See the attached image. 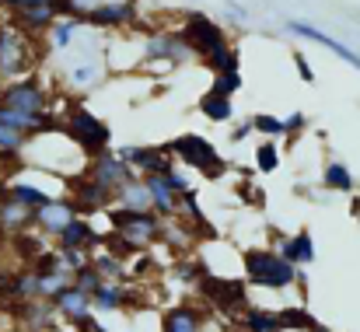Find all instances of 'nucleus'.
Wrapping results in <instances>:
<instances>
[{"label":"nucleus","mask_w":360,"mask_h":332,"mask_svg":"<svg viewBox=\"0 0 360 332\" xmlns=\"http://www.w3.org/2000/svg\"><path fill=\"white\" fill-rule=\"evenodd\" d=\"M165 147H168V154H172L182 168H193V172H200L203 179H221V175L231 168V165L221 158L217 143H214L210 136H203V133H182V136L168 140Z\"/></svg>","instance_id":"obj_5"},{"label":"nucleus","mask_w":360,"mask_h":332,"mask_svg":"<svg viewBox=\"0 0 360 332\" xmlns=\"http://www.w3.org/2000/svg\"><path fill=\"white\" fill-rule=\"evenodd\" d=\"M210 74H228V70H241V53H238V46L231 42L228 49H221L217 56H210L207 63H203Z\"/></svg>","instance_id":"obj_40"},{"label":"nucleus","mask_w":360,"mask_h":332,"mask_svg":"<svg viewBox=\"0 0 360 332\" xmlns=\"http://www.w3.org/2000/svg\"><path fill=\"white\" fill-rule=\"evenodd\" d=\"M252 129L266 140H283L287 136V126H283V115H269V112H255L252 115Z\"/></svg>","instance_id":"obj_37"},{"label":"nucleus","mask_w":360,"mask_h":332,"mask_svg":"<svg viewBox=\"0 0 360 332\" xmlns=\"http://www.w3.org/2000/svg\"><path fill=\"white\" fill-rule=\"evenodd\" d=\"M283 126H287V136H283L287 143L283 147H294V140L308 129V115L304 112H290V115H283Z\"/></svg>","instance_id":"obj_44"},{"label":"nucleus","mask_w":360,"mask_h":332,"mask_svg":"<svg viewBox=\"0 0 360 332\" xmlns=\"http://www.w3.org/2000/svg\"><path fill=\"white\" fill-rule=\"evenodd\" d=\"M179 32H182V39L189 42V49H193V56H196L200 63H207L210 56H217L221 49L231 46L228 28L217 25V21H214L210 14H203V11H186L182 21H179Z\"/></svg>","instance_id":"obj_6"},{"label":"nucleus","mask_w":360,"mask_h":332,"mask_svg":"<svg viewBox=\"0 0 360 332\" xmlns=\"http://www.w3.org/2000/svg\"><path fill=\"white\" fill-rule=\"evenodd\" d=\"M241 70H228V74H214V81H210V91H217V95H224V98H235L241 91Z\"/></svg>","instance_id":"obj_42"},{"label":"nucleus","mask_w":360,"mask_h":332,"mask_svg":"<svg viewBox=\"0 0 360 332\" xmlns=\"http://www.w3.org/2000/svg\"><path fill=\"white\" fill-rule=\"evenodd\" d=\"M241 326H245V332H276V312L259 308V305H245L241 308Z\"/></svg>","instance_id":"obj_35"},{"label":"nucleus","mask_w":360,"mask_h":332,"mask_svg":"<svg viewBox=\"0 0 360 332\" xmlns=\"http://www.w3.org/2000/svg\"><path fill=\"white\" fill-rule=\"evenodd\" d=\"M39 298V273L32 266L14 273V301H35Z\"/></svg>","instance_id":"obj_38"},{"label":"nucleus","mask_w":360,"mask_h":332,"mask_svg":"<svg viewBox=\"0 0 360 332\" xmlns=\"http://www.w3.org/2000/svg\"><path fill=\"white\" fill-rule=\"evenodd\" d=\"M287 32H290V35H297V39H308V42H315V46H322V49H329V53H333V56H340L347 67L360 70V53H354L347 42L333 39L329 32H322V28H315V25L301 21V18H290V21H287Z\"/></svg>","instance_id":"obj_15"},{"label":"nucleus","mask_w":360,"mask_h":332,"mask_svg":"<svg viewBox=\"0 0 360 332\" xmlns=\"http://www.w3.org/2000/svg\"><path fill=\"white\" fill-rule=\"evenodd\" d=\"M0 227H4L7 238L21 234V231H32L35 227V210L18 203L14 196H7V189H4V196H0Z\"/></svg>","instance_id":"obj_21"},{"label":"nucleus","mask_w":360,"mask_h":332,"mask_svg":"<svg viewBox=\"0 0 360 332\" xmlns=\"http://www.w3.org/2000/svg\"><path fill=\"white\" fill-rule=\"evenodd\" d=\"M252 158H255V172H262V175H273V172H280V165H283L280 143H276V140H266V136L255 143Z\"/></svg>","instance_id":"obj_34"},{"label":"nucleus","mask_w":360,"mask_h":332,"mask_svg":"<svg viewBox=\"0 0 360 332\" xmlns=\"http://www.w3.org/2000/svg\"><path fill=\"white\" fill-rule=\"evenodd\" d=\"M350 217H360V196L350 200Z\"/></svg>","instance_id":"obj_51"},{"label":"nucleus","mask_w":360,"mask_h":332,"mask_svg":"<svg viewBox=\"0 0 360 332\" xmlns=\"http://www.w3.org/2000/svg\"><path fill=\"white\" fill-rule=\"evenodd\" d=\"M161 241L172 248V252H179V255H186L193 245H196V231H193V221H179V217H168L165 221V234H161Z\"/></svg>","instance_id":"obj_25"},{"label":"nucleus","mask_w":360,"mask_h":332,"mask_svg":"<svg viewBox=\"0 0 360 332\" xmlns=\"http://www.w3.org/2000/svg\"><path fill=\"white\" fill-rule=\"evenodd\" d=\"M91 266L102 273V280H120V283H129V259H122L109 248H98L91 252Z\"/></svg>","instance_id":"obj_26"},{"label":"nucleus","mask_w":360,"mask_h":332,"mask_svg":"<svg viewBox=\"0 0 360 332\" xmlns=\"http://www.w3.org/2000/svg\"><path fill=\"white\" fill-rule=\"evenodd\" d=\"M294 70H297V77L304 81V84H315V67H311V60H308V53H301V49H294Z\"/></svg>","instance_id":"obj_48"},{"label":"nucleus","mask_w":360,"mask_h":332,"mask_svg":"<svg viewBox=\"0 0 360 332\" xmlns=\"http://www.w3.org/2000/svg\"><path fill=\"white\" fill-rule=\"evenodd\" d=\"M241 273H245V283L248 287L287 290V287H297L301 266L287 262L276 248H245L241 252Z\"/></svg>","instance_id":"obj_2"},{"label":"nucleus","mask_w":360,"mask_h":332,"mask_svg":"<svg viewBox=\"0 0 360 332\" xmlns=\"http://www.w3.org/2000/svg\"><path fill=\"white\" fill-rule=\"evenodd\" d=\"M53 308H56V315H60V322H77L81 315H88V312H95V305H91V294H84L81 287H67V290H60L56 298H53Z\"/></svg>","instance_id":"obj_22"},{"label":"nucleus","mask_w":360,"mask_h":332,"mask_svg":"<svg viewBox=\"0 0 360 332\" xmlns=\"http://www.w3.org/2000/svg\"><path fill=\"white\" fill-rule=\"evenodd\" d=\"M14 273L18 269H4L0 266V301H14Z\"/></svg>","instance_id":"obj_49"},{"label":"nucleus","mask_w":360,"mask_h":332,"mask_svg":"<svg viewBox=\"0 0 360 332\" xmlns=\"http://www.w3.org/2000/svg\"><path fill=\"white\" fill-rule=\"evenodd\" d=\"M81 28H84V21H77V18H56V21H53V28L46 32V49H53V53L70 49V46L77 42Z\"/></svg>","instance_id":"obj_24"},{"label":"nucleus","mask_w":360,"mask_h":332,"mask_svg":"<svg viewBox=\"0 0 360 332\" xmlns=\"http://www.w3.org/2000/svg\"><path fill=\"white\" fill-rule=\"evenodd\" d=\"M255 129H252V119H241V122H235V129H231V143H241V140H248Z\"/></svg>","instance_id":"obj_50"},{"label":"nucleus","mask_w":360,"mask_h":332,"mask_svg":"<svg viewBox=\"0 0 360 332\" xmlns=\"http://www.w3.org/2000/svg\"><path fill=\"white\" fill-rule=\"evenodd\" d=\"M0 175H4V168H0Z\"/></svg>","instance_id":"obj_55"},{"label":"nucleus","mask_w":360,"mask_h":332,"mask_svg":"<svg viewBox=\"0 0 360 332\" xmlns=\"http://www.w3.org/2000/svg\"><path fill=\"white\" fill-rule=\"evenodd\" d=\"M63 136H70L84 158H98L112 151V126L81 102H70L63 112Z\"/></svg>","instance_id":"obj_3"},{"label":"nucleus","mask_w":360,"mask_h":332,"mask_svg":"<svg viewBox=\"0 0 360 332\" xmlns=\"http://www.w3.org/2000/svg\"><path fill=\"white\" fill-rule=\"evenodd\" d=\"M308 332H333V329H329V326H322V322H315V326H311Z\"/></svg>","instance_id":"obj_52"},{"label":"nucleus","mask_w":360,"mask_h":332,"mask_svg":"<svg viewBox=\"0 0 360 332\" xmlns=\"http://www.w3.org/2000/svg\"><path fill=\"white\" fill-rule=\"evenodd\" d=\"M116 154L140 179L143 175H161L172 165V154H168L165 143H122V147H116Z\"/></svg>","instance_id":"obj_12"},{"label":"nucleus","mask_w":360,"mask_h":332,"mask_svg":"<svg viewBox=\"0 0 360 332\" xmlns=\"http://www.w3.org/2000/svg\"><path fill=\"white\" fill-rule=\"evenodd\" d=\"M105 214H109L112 231H120L136 252L154 248V245L161 241V234H165V217H158L154 210H126V207H116V203H112Z\"/></svg>","instance_id":"obj_7"},{"label":"nucleus","mask_w":360,"mask_h":332,"mask_svg":"<svg viewBox=\"0 0 360 332\" xmlns=\"http://www.w3.org/2000/svg\"><path fill=\"white\" fill-rule=\"evenodd\" d=\"M203 319H207V312H200L196 305L182 301V305H172V308L161 312L158 332H203Z\"/></svg>","instance_id":"obj_20"},{"label":"nucleus","mask_w":360,"mask_h":332,"mask_svg":"<svg viewBox=\"0 0 360 332\" xmlns=\"http://www.w3.org/2000/svg\"><path fill=\"white\" fill-rule=\"evenodd\" d=\"M46 241H49V238H46V234H39L35 227H32V231H21V234H11V238H7V245L14 248V255H18L25 266H32V262H35V255H39L42 248H49Z\"/></svg>","instance_id":"obj_30"},{"label":"nucleus","mask_w":360,"mask_h":332,"mask_svg":"<svg viewBox=\"0 0 360 332\" xmlns=\"http://www.w3.org/2000/svg\"><path fill=\"white\" fill-rule=\"evenodd\" d=\"M98 4H102V0H56V14H60V18H77V21H84Z\"/></svg>","instance_id":"obj_41"},{"label":"nucleus","mask_w":360,"mask_h":332,"mask_svg":"<svg viewBox=\"0 0 360 332\" xmlns=\"http://www.w3.org/2000/svg\"><path fill=\"white\" fill-rule=\"evenodd\" d=\"M322 189L326 193H347V196H354L357 179H354V172L343 161H326V168H322Z\"/></svg>","instance_id":"obj_28"},{"label":"nucleus","mask_w":360,"mask_h":332,"mask_svg":"<svg viewBox=\"0 0 360 332\" xmlns=\"http://www.w3.org/2000/svg\"><path fill=\"white\" fill-rule=\"evenodd\" d=\"M196 112H200L203 119H210V122H231V119H235V106H231V98H224V95L210 91V88L196 98Z\"/></svg>","instance_id":"obj_29"},{"label":"nucleus","mask_w":360,"mask_h":332,"mask_svg":"<svg viewBox=\"0 0 360 332\" xmlns=\"http://www.w3.org/2000/svg\"><path fill=\"white\" fill-rule=\"evenodd\" d=\"M105 77V63L95 56V60H74V67L67 70V84L74 88V91H81V88H91V84H98Z\"/></svg>","instance_id":"obj_27"},{"label":"nucleus","mask_w":360,"mask_h":332,"mask_svg":"<svg viewBox=\"0 0 360 332\" xmlns=\"http://www.w3.org/2000/svg\"><path fill=\"white\" fill-rule=\"evenodd\" d=\"M7 196H14L18 203H25V207H32V210H39L42 203L53 200V193H46V189L35 186V182H21V179H11V182H7Z\"/></svg>","instance_id":"obj_32"},{"label":"nucleus","mask_w":360,"mask_h":332,"mask_svg":"<svg viewBox=\"0 0 360 332\" xmlns=\"http://www.w3.org/2000/svg\"><path fill=\"white\" fill-rule=\"evenodd\" d=\"M91 305H95L98 315H116V312H126V308H136V305H140V294H136L129 283L105 280V283L91 294Z\"/></svg>","instance_id":"obj_18"},{"label":"nucleus","mask_w":360,"mask_h":332,"mask_svg":"<svg viewBox=\"0 0 360 332\" xmlns=\"http://www.w3.org/2000/svg\"><path fill=\"white\" fill-rule=\"evenodd\" d=\"M238 196H241V203H248L252 210H262V207H266V193H262V189H255L252 182H241Z\"/></svg>","instance_id":"obj_47"},{"label":"nucleus","mask_w":360,"mask_h":332,"mask_svg":"<svg viewBox=\"0 0 360 332\" xmlns=\"http://www.w3.org/2000/svg\"><path fill=\"white\" fill-rule=\"evenodd\" d=\"M143 182H147V189H150V210L158 214V217H179V193L161 179V175H143Z\"/></svg>","instance_id":"obj_23"},{"label":"nucleus","mask_w":360,"mask_h":332,"mask_svg":"<svg viewBox=\"0 0 360 332\" xmlns=\"http://www.w3.org/2000/svg\"><path fill=\"white\" fill-rule=\"evenodd\" d=\"M70 283H74V276H70L67 269H56V273H42V276H39V298H42V301H53V298H56L60 290H67Z\"/></svg>","instance_id":"obj_39"},{"label":"nucleus","mask_w":360,"mask_h":332,"mask_svg":"<svg viewBox=\"0 0 360 332\" xmlns=\"http://www.w3.org/2000/svg\"><path fill=\"white\" fill-rule=\"evenodd\" d=\"M74 217H77V203H74L67 193H63V196H53L49 203H42V207L35 210V231L53 241Z\"/></svg>","instance_id":"obj_16"},{"label":"nucleus","mask_w":360,"mask_h":332,"mask_svg":"<svg viewBox=\"0 0 360 332\" xmlns=\"http://www.w3.org/2000/svg\"><path fill=\"white\" fill-rule=\"evenodd\" d=\"M60 259H63V269L74 276L77 269H84L91 262V252H81V248H60Z\"/></svg>","instance_id":"obj_46"},{"label":"nucleus","mask_w":360,"mask_h":332,"mask_svg":"<svg viewBox=\"0 0 360 332\" xmlns=\"http://www.w3.org/2000/svg\"><path fill=\"white\" fill-rule=\"evenodd\" d=\"M203 273H207L203 259H193V255H182V259L172 266V276H175L179 283H186V287H196V283L203 280Z\"/></svg>","instance_id":"obj_36"},{"label":"nucleus","mask_w":360,"mask_h":332,"mask_svg":"<svg viewBox=\"0 0 360 332\" xmlns=\"http://www.w3.org/2000/svg\"><path fill=\"white\" fill-rule=\"evenodd\" d=\"M7 305L14 308L11 315H14V322H18L25 332H53L56 329V322H60L53 301L35 298V301H7Z\"/></svg>","instance_id":"obj_14"},{"label":"nucleus","mask_w":360,"mask_h":332,"mask_svg":"<svg viewBox=\"0 0 360 332\" xmlns=\"http://www.w3.org/2000/svg\"><path fill=\"white\" fill-rule=\"evenodd\" d=\"M53 245L56 248H81V252H98L102 245H105V234L91 224V217H74V221L67 224L56 238H53Z\"/></svg>","instance_id":"obj_17"},{"label":"nucleus","mask_w":360,"mask_h":332,"mask_svg":"<svg viewBox=\"0 0 360 332\" xmlns=\"http://www.w3.org/2000/svg\"><path fill=\"white\" fill-rule=\"evenodd\" d=\"M67 196L77 203V214L81 217H91V214H105L116 200H112V189H105L102 182H95L84 168L67 175Z\"/></svg>","instance_id":"obj_9"},{"label":"nucleus","mask_w":360,"mask_h":332,"mask_svg":"<svg viewBox=\"0 0 360 332\" xmlns=\"http://www.w3.org/2000/svg\"><path fill=\"white\" fill-rule=\"evenodd\" d=\"M196 60L189 42L182 39L179 25L175 28H158L150 25L143 35H140V67H154V70H172V67H182Z\"/></svg>","instance_id":"obj_4"},{"label":"nucleus","mask_w":360,"mask_h":332,"mask_svg":"<svg viewBox=\"0 0 360 332\" xmlns=\"http://www.w3.org/2000/svg\"><path fill=\"white\" fill-rule=\"evenodd\" d=\"M4 189H7V179H4V175H0V196H4Z\"/></svg>","instance_id":"obj_53"},{"label":"nucleus","mask_w":360,"mask_h":332,"mask_svg":"<svg viewBox=\"0 0 360 332\" xmlns=\"http://www.w3.org/2000/svg\"><path fill=\"white\" fill-rule=\"evenodd\" d=\"M161 179H165V182H168L175 193H186V189H193V179H189V175L182 172V165H175V161H172V165L161 172Z\"/></svg>","instance_id":"obj_45"},{"label":"nucleus","mask_w":360,"mask_h":332,"mask_svg":"<svg viewBox=\"0 0 360 332\" xmlns=\"http://www.w3.org/2000/svg\"><path fill=\"white\" fill-rule=\"evenodd\" d=\"M84 172L95 179V182H102L105 189H120V186H126V182H133L136 179V172L122 161L116 151H105V154H98V158H88V165H84Z\"/></svg>","instance_id":"obj_13"},{"label":"nucleus","mask_w":360,"mask_h":332,"mask_svg":"<svg viewBox=\"0 0 360 332\" xmlns=\"http://www.w3.org/2000/svg\"><path fill=\"white\" fill-rule=\"evenodd\" d=\"M140 21H143L140 18V0H102L84 18V25L98 28V32H133Z\"/></svg>","instance_id":"obj_10"},{"label":"nucleus","mask_w":360,"mask_h":332,"mask_svg":"<svg viewBox=\"0 0 360 332\" xmlns=\"http://www.w3.org/2000/svg\"><path fill=\"white\" fill-rule=\"evenodd\" d=\"M112 200H116V207H126V210H150V189H147V182L140 175L133 182L120 186L112 193Z\"/></svg>","instance_id":"obj_31"},{"label":"nucleus","mask_w":360,"mask_h":332,"mask_svg":"<svg viewBox=\"0 0 360 332\" xmlns=\"http://www.w3.org/2000/svg\"><path fill=\"white\" fill-rule=\"evenodd\" d=\"M0 102L21 112H53L49 84L39 74H28V77H18V81H4L0 84Z\"/></svg>","instance_id":"obj_8"},{"label":"nucleus","mask_w":360,"mask_h":332,"mask_svg":"<svg viewBox=\"0 0 360 332\" xmlns=\"http://www.w3.org/2000/svg\"><path fill=\"white\" fill-rule=\"evenodd\" d=\"M276 252L287 259V262H294V266H311L315 262V238H311V231H294V234H276Z\"/></svg>","instance_id":"obj_19"},{"label":"nucleus","mask_w":360,"mask_h":332,"mask_svg":"<svg viewBox=\"0 0 360 332\" xmlns=\"http://www.w3.org/2000/svg\"><path fill=\"white\" fill-rule=\"evenodd\" d=\"M42 49H46V42L25 35L11 18L0 14V84L35 74V67L42 60Z\"/></svg>","instance_id":"obj_1"},{"label":"nucleus","mask_w":360,"mask_h":332,"mask_svg":"<svg viewBox=\"0 0 360 332\" xmlns=\"http://www.w3.org/2000/svg\"><path fill=\"white\" fill-rule=\"evenodd\" d=\"M315 326V315L308 308H297V305H287L276 312V332H308Z\"/></svg>","instance_id":"obj_33"},{"label":"nucleus","mask_w":360,"mask_h":332,"mask_svg":"<svg viewBox=\"0 0 360 332\" xmlns=\"http://www.w3.org/2000/svg\"><path fill=\"white\" fill-rule=\"evenodd\" d=\"M196 290H200V298L210 308H221V312H241L245 298H248V283L245 280H224V276H214L210 269L203 273Z\"/></svg>","instance_id":"obj_11"},{"label":"nucleus","mask_w":360,"mask_h":332,"mask_svg":"<svg viewBox=\"0 0 360 332\" xmlns=\"http://www.w3.org/2000/svg\"><path fill=\"white\" fill-rule=\"evenodd\" d=\"M105 332H109V329H105Z\"/></svg>","instance_id":"obj_56"},{"label":"nucleus","mask_w":360,"mask_h":332,"mask_svg":"<svg viewBox=\"0 0 360 332\" xmlns=\"http://www.w3.org/2000/svg\"><path fill=\"white\" fill-rule=\"evenodd\" d=\"M102 283H105V280H102V273H98L91 262H88L84 269H77V273H74V287H81L84 294H95Z\"/></svg>","instance_id":"obj_43"},{"label":"nucleus","mask_w":360,"mask_h":332,"mask_svg":"<svg viewBox=\"0 0 360 332\" xmlns=\"http://www.w3.org/2000/svg\"><path fill=\"white\" fill-rule=\"evenodd\" d=\"M4 241H7V234H4V227H0V245H4Z\"/></svg>","instance_id":"obj_54"}]
</instances>
